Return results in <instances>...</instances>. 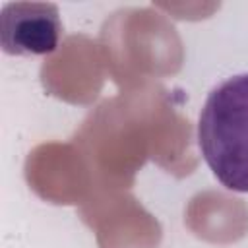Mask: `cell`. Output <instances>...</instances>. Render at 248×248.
Masks as SVG:
<instances>
[{"instance_id":"obj_2","label":"cell","mask_w":248,"mask_h":248,"mask_svg":"<svg viewBox=\"0 0 248 248\" xmlns=\"http://www.w3.org/2000/svg\"><path fill=\"white\" fill-rule=\"evenodd\" d=\"M60 33L58 8L50 2H10L2 8L0 39L8 54H48L56 50Z\"/></svg>"},{"instance_id":"obj_1","label":"cell","mask_w":248,"mask_h":248,"mask_svg":"<svg viewBox=\"0 0 248 248\" xmlns=\"http://www.w3.org/2000/svg\"><path fill=\"white\" fill-rule=\"evenodd\" d=\"M198 145L227 190L248 194V72L209 91L198 118Z\"/></svg>"}]
</instances>
